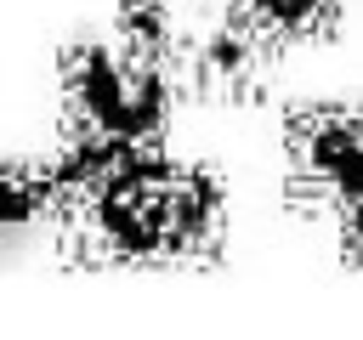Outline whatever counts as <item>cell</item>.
I'll list each match as a JSON object with an SVG mask.
<instances>
[{"instance_id":"obj_5","label":"cell","mask_w":363,"mask_h":340,"mask_svg":"<svg viewBox=\"0 0 363 340\" xmlns=\"http://www.w3.org/2000/svg\"><path fill=\"white\" fill-rule=\"evenodd\" d=\"M233 11L261 28L272 45H301V40H329L340 23V0H233Z\"/></svg>"},{"instance_id":"obj_1","label":"cell","mask_w":363,"mask_h":340,"mask_svg":"<svg viewBox=\"0 0 363 340\" xmlns=\"http://www.w3.org/2000/svg\"><path fill=\"white\" fill-rule=\"evenodd\" d=\"M51 215L62 249L91 266L216 261L227 232L221 181L204 164H170L159 147H68Z\"/></svg>"},{"instance_id":"obj_4","label":"cell","mask_w":363,"mask_h":340,"mask_svg":"<svg viewBox=\"0 0 363 340\" xmlns=\"http://www.w3.org/2000/svg\"><path fill=\"white\" fill-rule=\"evenodd\" d=\"M267 62H272V40L261 28H250L238 11H227L216 28L176 45V79H187L199 96H216V102L261 96Z\"/></svg>"},{"instance_id":"obj_2","label":"cell","mask_w":363,"mask_h":340,"mask_svg":"<svg viewBox=\"0 0 363 340\" xmlns=\"http://www.w3.org/2000/svg\"><path fill=\"white\" fill-rule=\"evenodd\" d=\"M170 68L125 40L62 45V125L74 147H159L170 119Z\"/></svg>"},{"instance_id":"obj_3","label":"cell","mask_w":363,"mask_h":340,"mask_svg":"<svg viewBox=\"0 0 363 340\" xmlns=\"http://www.w3.org/2000/svg\"><path fill=\"white\" fill-rule=\"evenodd\" d=\"M289 198L301 210H346L363 198V102H301L284 113Z\"/></svg>"},{"instance_id":"obj_6","label":"cell","mask_w":363,"mask_h":340,"mask_svg":"<svg viewBox=\"0 0 363 340\" xmlns=\"http://www.w3.org/2000/svg\"><path fill=\"white\" fill-rule=\"evenodd\" d=\"M340 249H346L352 266H363V198H352L340 210Z\"/></svg>"}]
</instances>
